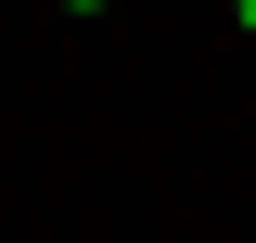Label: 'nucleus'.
Segmentation results:
<instances>
[{"mask_svg":"<svg viewBox=\"0 0 256 243\" xmlns=\"http://www.w3.org/2000/svg\"><path fill=\"white\" fill-rule=\"evenodd\" d=\"M64 13H102V0H64Z\"/></svg>","mask_w":256,"mask_h":243,"instance_id":"obj_2","label":"nucleus"},{"mask_svg":"<svg viewBox=\"0 0 256 243\" xmlns=\"http://www.w3.org/2000/svg\"><path fill=\"white\" fill-rule=\"evenodd\" d=\"M230 26H244V38H256V0H230Z\"/></svg>","mask_w":256,"mask_h":243,"instance_id":"obj_1","label":"nucleus"}]
</instances>
